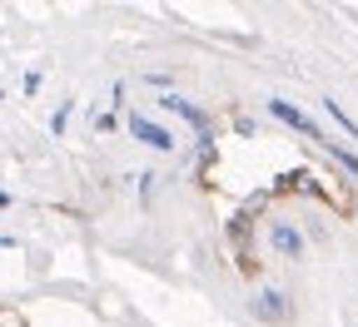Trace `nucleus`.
<instances>
[{
  "label": "nucleus",
  "mask_w": 358,
  "mask_h": 327,
  "mask_svg": "<svg viewBox=\"0 0 358 327\" xmlns=\"http://www.w3.org/2000/svg\"><path fill=\"white\" fill-rule=\"evenodd\" d=\"M129 134H134V139H145V144H150V149H159V154H164V149H174V139H169V134H164L159 124H150V119H140V114H134V119H129Z\"/></svg>",
  "instance_id": "f257e3e1"
},
{
  "label": "nucleus",
  "mask_w": 358,
  "mask_h": 327,
  "mask_svg": "<svg viewBox=\"0 0 358 327\" xmlns=\"http://www.w3.org/2000/svg\"><path fill=\"white\" fill-rule=\"evenodd\" d=\"M268 109H274V114H279V119H284V124H294V129H299V134H308V139H324V134H319V129H313V119H308V114H299V109H294V105H289V100H274V105H268Z\"/></svg>",
  "instance_id": "f03ea898"
},
{
  "label": "nucleus",
  "mask_w": 358,
  "mask_h": 327,
  "mask_svg": "<svg viewBox=\"0 0 358 327\" xmlns=\"http://www.w3.org/2000/svg\"><path fill=\"white\" fill-rule=\"evenodd\" d=\"M274 243H279V253H299V248H303L299 228H289V223H279V228H274Z\"/></svg>",
  "instance_id": "7ed1b4c3"
},
{
  "label": "nucleus",
  "mask_w": 358,
  "mask_h": 327,
  "mask_svg": "<svg viewBox=\"0 0 358 327\" xmlns=\"http://www.w3.org/2000/svg\"><path fill=\"white\" fill-rule=\"evenodd\" d=\"M329 114L338 119V129H348V139H353V144H358V124H353V119H348V114H343V109H338L334 100H329Z\"/></svg>",
  "instance_id": "20e7f679"
},
{
  "label": "nucleus",
  "mask_w": 358,
  "mask_h": 327,
  "mask_svg": "<svg viewBox=\"0 0 358 327\" xmlns=\"http://www.w3.org/2000/svg\"><path fill=\"white\" fill-rule=\"evenodd\" d=\"M329 149H334V159H338L348 174H358V154H348V149H338V144H329Z\"/></svg>",
  "instance_id": "39448f33"
}]
</instances>
